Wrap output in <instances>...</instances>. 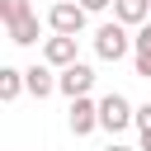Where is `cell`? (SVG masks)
<instances>
[{"instance_id":"cell-1","label":"cell","mask_w":151,"mask_h":151,"mask_svg":"<svg viewBox=\"0 0 151 151\" xmlns=\"http://www.w3.org/2000/svg\"><path fill=\"white\" fill-rule=\"evenodd\" d=\"M94 52L104 57V61H123L127 52H132V38H127V28L113 19V24H104L99 33H94Z\"/></svg>"},{"instance_id":"cell-2","label":"cell","mask_w":151,"mask_h":151,"mask_svg":"<svg viewBox=\"0 0 151 151\" xmlns=\"http://www.w3.org/2000/svg\"><path fill=\"white\" fill-rule=\"evenodd\" d=\"M127 123H137V109H132L123 94H104V99H99V127L118 137Z\"/></svg>"},{"instance_id":"cell-3","label":"cell","mask_w":151,"mask_h":151,"mask_svg":"<svg viewBox=\"0 0 151 151\" xmlns=\"http://www.w3.org/2000/svg\"><path fill=\"white\" fill-rule=\"evenodd\" d=\"M85 9L80 5H71V0H57L52 9H47V24H52V33H61V38H76L80 28H85Z\"/></svg>"},{"instance_id":"cell-4","label":"cell","mask_w":151,"mask_h":151,"mask_svg":"<svg viewBox=\"0 0 151 151\" xmlns=\"http://www.w3.org/2000/svg\"><path fill=\"white\" fill-rule=\"evenodd\" d=\"M57 90H61L66 99H85V94L94 90V71H90L85 61H76V66H66V71L57 76Z\"/></svg>"},{"instance_id":"cell-5","label":"cell","mask_w":151,"mask_h":151,"mask_svg":"<svg viewBox=\"0 0 151 151\" xmlns=\"http://www.w3.org/2000/svg\"><path fill=\"white\" fill-rule=\"evenodd\" d=\"M42 61H47V66H57V71L76 66V38H61V33H52V38L42 42Z\"/></svg>"},{"instance_id":"cell-6","label":"cell","mask_w":151,"mask_h":151,"mask_svg":"<svg viewBox=\"0 0 151 151\" xmlns=\"http://www.w3.org/2000/svg\"><path fill=\"white\" fill-rule=\"evenodd\" d=\"M99 127V104L85 94V99H71V132L76 137H85V132H94Z\"/></svg>"},{"instance_id":"cell-7","label":"cell","mask_w":151,"mask_h":151,"mask_svg":"<svg viewBox=\"0 0 151 151\" xmlns=\"http://www.w3.org/2000/svg\"><path fill=\"white\" fill-rule=\"evenodd\" d=\"M113 19L123 28H142L151 24V0H113Z\"/></svg>"},{"instance_id":"cell-8","label":"cell","mask_w":151,"mask_h":151,"mask_svg":"<svg viewBox=\"0 0 151 151\" xmlns=\"http://www.w3.org/2000/svg\"><path fill=\"white\" fill-rule=\"evenodd\" d=\"M132 66H137L142 80H151V24H142L137 38H132Z\"/></svg>"},{"instance_id":"cell-9","label":"cell","mask_w":151,"mask_h":151,"mask_svg":"<svg viewBox=\"0 0 151 151\" xmlns=\"http://www.w3.org/2000/svg\"><path fill=\"white\" fill-rule=\"evenodd\" d=\"M24 85H28L33 99H47V94L57 90V76H52V66H28V71H24Z\"/></svg>"},{"instance_id":"cell-10","label":"cell","mask_w":151,"mask_h":151,"mask_svg":"<svg viewBox=\"0 0 151 151\" xmlns=\"http://www.w3.org/2000/svg\"><path fill=\"white\" fill-rule=\"evenodd\" d=\"M24 90H28V85H24V71H19V66H0V99L14 104Z\"/></svg>"},{"instance_id":"cell-11","label":"cell","mask_w":151,"mask_h":151,"mask_svg":"<svg viewBox=\"0 0 151 151\" xmlns=\"http://www.w3.org/2000/svg\"><path fill=\"white\" fill-rule=\"evenodd\" d=\"M5 33H9V42H14V47H33V42H38V14L19 19V24H14V28H5Z\"/></svg>"},{"instance_id":"cell-12","label":"cell","mask_w":151,"mask_h":151,"mask_svg":"<svg viewBox=\"0 0 151 151\" xmlns=\"http://www.w3.org/2000/svg\"><path fill=\"white\" fill-rule=\"evenodd\" d=\"M33 9H28V0H0V24L5 28H14L19 19H28Z\"/></svg>"},{"instance_id":"cell-13","label":"cell","mask_w":151,"mask_h":151,"mask_svg":"<svg viewBox=\"0 0 151 151\" xmlns=\"http://www.w3.org/2000/svg\"><path fill=\"white\" fill-rule=\"evenodd\" d=\"M76 5H80V9H85V14H99V9H109V5H113V0H76Z\"/></svg>"},{"instance_id":"cell-14","label":"cell","mask_w":151,"mask_h":151,"mask_svg":"<svg viewBox=\"0 0 151 151\" xmlns=\"http://www.w3.org/2000/svg\"><path fill=\"white\" fill-rule=\"evenodd\" d=\"M137 127H142V132H151V104H142V109H137Z\"/></svg>"},{"instance_id":"cell-15","label":"cell","mask_w":151,"mask_h":151,"mask_svg":"<svg viewBox=\"0 0 151 151\" xmlns=\"http://www.w3.org/2000/svg\"><path fill=\"white\" fill-rule=\"evenodd\" d=\"M104 151H142V146H123V142H109Z\"/></svg>"},{"instance_id":"cell-16","label":"cell","mask_w":151,"mask_h":151,"mask_svg":"<svg viewBox=\"0 0 151 151\" xmlns=\"http://www.w3.org/2000/svg\"><path fill=\"white\" fill-rule=\"evenodd\" d=\"M142 151H151V132H142Z\"/></svg>"}]
</instances>
